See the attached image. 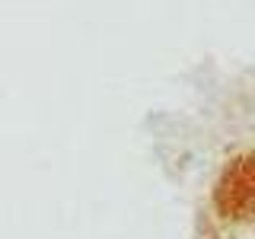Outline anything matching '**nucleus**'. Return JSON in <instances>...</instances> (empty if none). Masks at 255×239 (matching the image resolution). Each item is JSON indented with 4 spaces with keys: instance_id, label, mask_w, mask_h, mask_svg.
Returning a JSON list of instances; mask_svg holds the SVG:
<instances>
[{
    "instance_id": "1",
    "label": "nucleus",
    "mask_w": 255,
    "mask_h": 239,
    "mask_svg": "<svg viewBox=\"0 0 255 239\" xmlns=\"http://www.w3.org/2000/svg\"><path fill=\"white\" fill-rule=\"evenodd\" d=\"M214 201L223 217L255 220V153L239 156L227 166L214 191Z\"/></svg>"
}]
</instances>
